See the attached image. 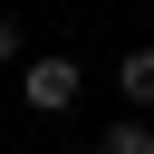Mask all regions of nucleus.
<instances>
[{
	"mask_svg": "<svg viewBox=\"0 0 154 154\" xmlns=\"http://www.w3.org/2000/svg\"><path fill=\"white\" fill-rule=\"evenodd\" d=\"M77 87H87V77H77V58H67V48H48V58H29V67H19V106H38V116H67V106H77Z\"/></svg>",
	"mask_w": 154,
	"mask_h": 154,
	"instance_id": "obj_1",
	"label": "nucleus"
},
{
	"mask_svg": "<svg viewBox=\"0 0 154 154\" xmlns=\"http://www.w3.org/2000/svg\"><path fill=\"white\" fill-rule=\"evenodd\" d=\"M116 87H125V106H154V48H125L116 58Z\"/></svg>",
	"mask_w": 154,
	"mask_h": 154,
	"instance_id": "obj_2",
	"label": "nucleus"
},
{
	"mask_svg": "<svg viewBox=\"0 0 154 154\" xmlns=\"http://www.w3.org/2000/svg\"><path fill=\"white\" fill-rule=\"evenodd\" d=\"M96 154H154V135L125 116V125H106V135H96Z\"/></svg>",
	"mask_w": 154,
	"mask_h": 154,
	"instance_id": "obj_3",
	"label": "nucleus"
},
{
	"mask_svg": "<svg viewBox=\"0 0 154 154\" xmlns=\"http://www.w3.org/2000/svg\"><path fill=\"white\" fill-rule=\"evenodd\" d=\"M10 58H19V19H0V67H10Z\"/></svg>",
	"mask_w": 154,
	"mask_h": 154,
	"instance_id": "obj_4",
	"label": "nucleus"
}]
</instances>
